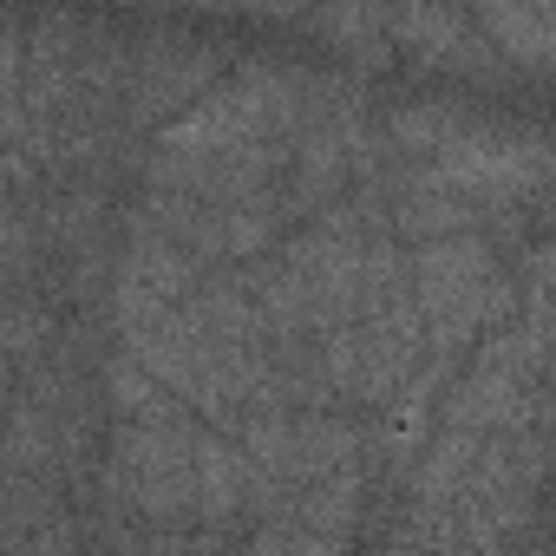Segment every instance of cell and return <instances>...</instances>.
Segmentation results:
<instances>
[{"label":"cell","mask_w":556,"mask_h":556,"mask_svg":"<svg viewBox=\"0 0 556 556\" xmlns=\"http://www.w3.org/2000/svg\"><path fill=\"white\" fill-rule=\"evenodd\" d=\"M413 295L432 328V348H452V354H465L471 341H484L497 321L523 308V282L484 242V229L413 242Z\"/></svg>","instance_id":"cell-1"},{"label":"cell","mask_w":556,"mask_h":556,"mask_svg":"<svg viewBox=\"0 0 556 556\" xmlns=\"http://www.w3.org/2000/svg\"><path fill=\"white\" fill-rule=\"evenodd\" d=\"M419 170L439 177L445 190L484 203V210H523V203H536V197L556 190V138L549 131H523V125H484V118H471Z\"/></svg>","instance_id":"cell-2"},{"label":"cell","mask_w":556,"mask_h":556,"mask_svg":"<svg viewBox=\"0 0 556 556\" xmlns=\"http://www.w3.org/2000/svg\"><path fill=\"white\" fill-rule=\"evenodd\" d=\"M203 282H210V262L203 255H190L170 236L125 229V249L112 262V328L118 334H138V328L164 321L177 302H190Z\"/></svg>","instance_id":"cell-3"},{"label":"cell","mask_w":556,"mask_h":556,"mask_svg":"<svg viewBox=\"0 0 556 556\" xmlns=\"http://www.w3.org/2000/svg\"><path fill=\"white\" fill-rule=\"evenodd\" d=\"M229 60L216 47H177V40H151L131 47V73H125V131H164L170 118H184L190 105H203L223 86Z\"/></svg>","instance_id":"cell-4"},{"label":"cell","mask_w":556,"mask_h":556,"mask_svg":"<svg viewBox=\"0 0 556 556\" xmlns=\"http://www.w3.org/2000/svg\"><path fill=\"white\" fill-rule=\"evenodd\" d=\"M465 8L478 14L484 40L523 66V73H556V14L536 8V0H465Z\"/></svg>","instance_id":"cell-5"},{"label":"cell","mask_w":556,"mask_h":556,"mask_svg":"<svg viewBox=\"0 0 556 556\" xmlns=\"http://www.w3.org/2000/svg\"><path fill=\"white\" fill-rule=\"evenodd\" d=\"M387 125V144L400 151V157H439L465 125H471V112H458V105H400V112H387L380 118Z\"/></svg>","instance_id":"cell-6"}]
</instances>
